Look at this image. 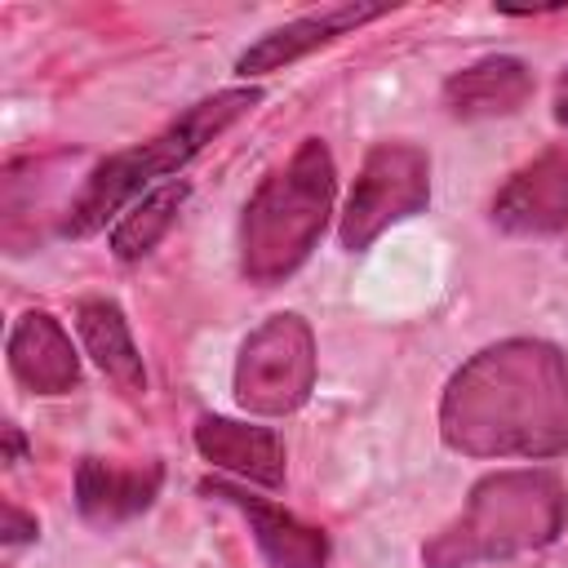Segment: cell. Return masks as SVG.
I'll list each match as a JSON object with an SVG mask.
<instances>
[{
	"mask_svg": "<svg viewBox=\"0 0 568 568\" xmlns=\"http://www.w3.org/2000/svg\"><path fill=\"white\" fill-rule=\"evenodd\" d=\"M439 435L466 457L568 453V359L541 337H506L470 355L439 399Z\"/></svg>",
	"mask_w": 568,
	"mask_h": 568,
	"instance_id": "1",
	"label": "cell"
},
{
	"mask_svg": "<svg viewBox=\"0 0 568 568\" xmlns=\"http://www.w3.org/2000/svg\"><path fill=\"white\" fill-rule=\"evenodd\" d=\"M262 102L257 84H235V89H217L200 102H191L173 124H164L155 138L111 151L106 160L93 164V173L84 178V186L75 191V200L62 213V235H93L102 231L111 217H120L124 204L142 200L151 186L173 182V173H182L213 138H222L235 120H244L253 106Z\"/></svg>",
	"mask_w": 568,
	"mask_h": 568,
	"instance_id": "2",
	"label": "cell"
},
{
	"mask_svg": "<svg viewBox=\"0 0 568 568\" xmlns=\"http://www.w3.org/2000/svg\"><path fill=\"white\" fill-rule=\"evenodd\" d=\"M568 493L555 470H497L484 475L453 524H444L426 546V568H475L541 550L564 532Z\"/></svg>",
	"mask_w": 568,
	"mask_h": 568,
	"instance_id": "3",
	"label": "cell"
},
{
	"mask_svg": "<svg viewBox=\"0 0 568 568\" xmlns=\"http://www.w3.org/2000/svg\"><path fill=\"white\" fill-rule=\"evenodd\" d=\"M337 195V169L320 138H302L288 164L271 169L244 204L240 222V271L248 284L288 280L320 244Z\"/></svg>",
	"mask_w": 568,
	"mask_h": 568,
	"instance_id": "4",
	"label": "cell"
},
{
	"mask_svg": "<svg viewBox=\"0 0 568 568\" xmlns=\"http://www.w3.org/2000/svg\"><path fill=\"white\" fill-rule=\"evenodd\" d=\"M235 404L257 417L297 413L315 390V333L302 315L280 311L262 320L235 355Z\"/></svg>",
	"mask_w": 568,
	"mask_h": 568,
	"instance_id": "5",
	"label": "cell"
},
{
	"mask_svg": "<svg viewBox=\"0 0 568 568\" xmlns=\"http://www.w3.org/2000/svg\"><path fill=\"white\" fill-rule=\"evenodd\" d=\"M430 204V155L413 142H377L346 195L337 240L346 253L368 248L386 226L422 213Z\"/></svg>",
	"mask_w": 568,
	"mask_h": 568,
	"instance_id": "6",
	"label": "cell"
},
{
	"mask_svg": "<svg viewBox=\"0 0 568 568\" xmlns=\"http://www.w3.org/2000/svg\"><path fill=\"white\" fill-rule=\"evenodd\" d=\"M200 493L213 501H226L231 510L244 515V524L271 568H328V532L324 528L297 519L293 510H284L266 497H253L244 484H231V479H200Z\"/></svg>",
	"mask_w": 568,
	"mask_h": 568,
	"instance_id": "7",
	"label": "cell"
},
{
	"mask_svg": "<svg viewBox=\"0 0 568 568\" xmlns=\"http://www.w3.org/2000/svg\"><path fill=\"white\" fill-rule=\"evenodd\" d=\"M493 222L506 235H559L568 226V146L515 169L493 195Z\"/></svg>",
	"mask_w": 568,
	"mask_h": 568,
	"instance_id": "8",
	"label": "cell"
},
{
	"mask_svg": "<svg viewBox=\"0 0 568 568\" xmlns=\"http://www.w3.org/2000/svg\"><path fill=\"white\" fill-rule=\"evenodd\" d=\"M390 4H368V0H346V4H328V9H315V13H302L266 36H257L240 58H235V75H266V71H284L288 62L333 44L337 36L373 22V18H386Z\"/></svg>",
	"mask_w": 568,
	"mask_h": 568,
	"instance_id": "9",
	"label": "cell"
},
{
	"mask_svg": "<svg viewBox=\"0 0 568 568\" xmlns=\"http://www.w3.org/2000/svg\"><path fill=\"white\" fill-rule=\"evenodd\" d=\"M160 484H164L160 462L120 466V462H106V457H80V466H75V510L93 528H115V524H129L142 510H151L155 497H160Z\"/></svg>",
	"mask_w": 568,
	"mask_h": 568,
	"instance_id": "10",
	"label": "cell"
},
{
	"mask_svg": "<svg viewBox=\"0 0 568 568\" xmlns=\"http://www.w3.org/2000/svg\"><path fill=\"white\" fill-rule=\"evenodd\" d=\"M9 373L31 395H71L80 386V355L49 311H22L4 342Z\"/></svg>",
	"mask_w": 568,
	"mask_h": 568,
	"instance_id": "11",
	"label": "cell"
},
{
	"mask_svg": "<svg viewBox=\"0 0 568 568\" xmlns=\"http://www.w3.org/2000/svg\"><path fill=\"white\" fill-rule=\"evenodd\" d=\"M195 448L209 466L231 470L240 484H257V488L284 484V439L271 426L204 413L195 422Z\"/></svg>",
	"mask_w": 568,
	"mask_h": 568,
	"instance_id": "12",
	"label": "cell"
},
{
	"mask_svg": "<svg viewBox=\"0 0 568 568\" xmlns=\"http://www.w3.org/2000/svg\"><path fill=\"white\" fill-rule=\"evenodd\" d=\"M528 98H532V71L510 53H488L444 80V106L453 120L515 115Z\"/></svg>",
	"mask_w": 568,
	"mask_h": 568,
	"instance_id": "13",
	"label": "cell"
},
{
	"mask_svg": "<svg viewBox=\"0 0 568 568\" xmlns=\"http://www.w3.org/2000/svg\"><path fill=\"white\" fill-rule=\"evenodd\" d=\"M75 333L84 342V355L115 382L120 395H129V399L146 395V368H142L133 328L111 297H80L75 302Z\"/></svg>",
	"mask_w": 568,
	"mask_h": 568,
	"instance_id": "14",
	"label": "cell"
},
{
	"mask_svg": "<svg viewBox=\"0 0 568 568\" xmlns=\"http://www.w3.org/2000/svg\"><path fill=\"white\" fill-rule=\"evenodd\" d=\"M186 195H191V186H186L182 178H173V182L151 186L142 200H133V204L115 217V226H111V240H106V244H111V257H115V262H138V257H146V253L169 235V226L178 222Z\"/></svg>",
	"mask_w": 568,
	"mask_h": 568,
	"instance_id": "15",
	"label": "cell"
},
{
	"mask_svg": "<svg viewBox=\"0 0 568 568\" xmlns=\"http://www.w3.org/2000/svg\"><path fill=\"white\" fill-rule=\"evenodd\" d=\"M0 541L4 546H22V541H36L40 537V519L36 515H27L22 506H13V501H4L0 506Z\"/></svg>",
	"mask_w": 568,
	"mask_h": 568,
	"instance_id": "16",
	"label": "cell"
},
{
	"mask_svg": "<svg viewBox=\"0 0 568 568\" xmlns=\"http://www.w3.org/2000/svg\"><path fill=\"white\" fill-rule=\"evenodd\" d=\"M22 453H27V439H22V430L9 422V426H4V462L13 466V462H22Z\"/></svg>",
	"mask_w": 568,
	"mask_h": 568,
	"instance_id": "17",
	"label": "cell"
},
{
	"mask_svg": "<svg viewBox=\"0 0 568 568\" xmlns=\"http://www.w3.org/2000/svg\"><path fill=\"white\" fill-rule=\"evenodd\" d=\"M555 120L568 129V67H564L559 80H555Z\"/></svg>",
	"mask_w": 568,
	"mask_h": 568,
	"instance_id": "18",
	"label": "cell"
}]
</instances>
